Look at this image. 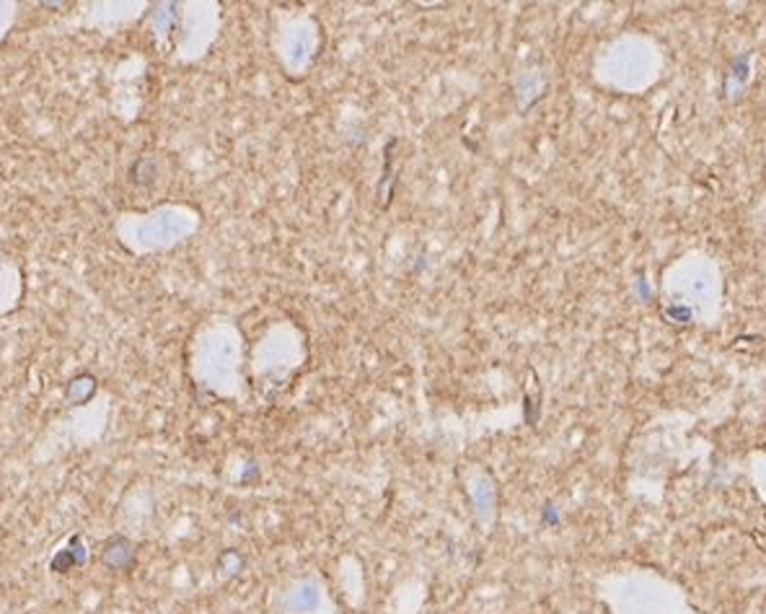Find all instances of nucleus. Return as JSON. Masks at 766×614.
<instances>
[{
    "mask_svg": "<svg viewBox=\"0 0 766 614\" xmlns=\"http://www.w3.org/2000/svg\"><path fill=\"white\" fill-rule=\"evenodd\" d=\"M83 563H86V545H83V539L76 535L73 539H70V545H68V547H63V550L52 557L49 567H52L55 573H70L73 567L83 566Z\"/></svg>",
    "mask_w": 766,
    "mask_h": 614,
    "instance_id": "obj_2",
    "label": "nucleus"
},
{
    "mask_svg": "<svg viewBox=\"0 0 766 614\" xmlns=\"http://www.w3.org/2000/svg\"><path fill=\"white\" fill-rule=\"evenodd\" d=\"M101 560L111 570H127L135 563V547L125 536H111V539H107L104 550H101Z\"/></svg>",
    "mask_w": 766,
    "mask_h": 614,
    "instance_id": "obj_1",
    "label": "nucleus"
}]
</instances>
